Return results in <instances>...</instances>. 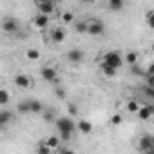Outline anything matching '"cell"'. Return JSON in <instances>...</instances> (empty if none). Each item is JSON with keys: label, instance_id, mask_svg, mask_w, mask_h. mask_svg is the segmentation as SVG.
Instances as JSON below:
<instances>
[{"label": "cell", "instance_id": "13", "mask_svg": "<svg viewBox=\"0 0 154 154\" xmlns=\"http://www.w3.org/2000/svg\"><path fill=\"white\" fill-rule=\"evenodd\" d=\"M51 40H53L54 44H62V42L65 40V31H63L62 27L53 29V33H51Z\"/></svg>", "mask_w": 154, "mask_h": 154}, {"label": "cell", "instance_id": "10", "mask_svg": "<svg viewBox=\"0 0 154 154\" xmlns=\"http://www.w3.org/2000/svg\"><path fill=\"white\" fill-rule=\"evenodd\" d=\"M67 60L72 62V63H80V62L84 60V53H82L80 49H71V51L67 53Z\"/></svg>", "mask_w": 154, "mask_h": 154}, {"label": "cell", "instance_id": "32", "mask_svg": "<svg viewBox=\"0 0 154 154\" xmlns=\"http://www.w3.org/2000/svg\"><path fill=\"white\" fill-rule=\"evenodd\" d=\"M143 93H145L147 96H150V98L154 100V87H147V85H145V87H143Z\"/></svg>", "mask_w": 154, "mask_h": 154}, {"label": "cell", "instance_id": "22", "mask_svg": "<svg viewBox=\"0 0 154 154\" xmlns=\"http://www.w3.org/2000/svg\"><path fill=\"white\" fill-rule=\"evenodd\" d=\"M140 107H141V105H140L136 100H129V102H127V111H129V112H134V114H136V112L140 111Z\"/></svg>", "mask_w": 154, "mask_h": 154}, {"label": "cell", "instance_id": "26", "mask_svg": "<svg viewBox=\"0 0 154 154\" xmlns=\"http://www.w3.org/2000/svg\"><path fill=\"white\" fill-rule=\"evenodd\" d=\"M26 56H27V60H38L40 58V53H38V49H27Z\"/></svg>", "mask_w": 154, "mask_h": 154}, {"label": "cell", "instance_id": "8", "mask_svg": "<svg viewBox=\"0 0 154 154\" xmlns=\"http://www.w3.org/2000/svg\"><path fill=\"white\" fill-rule=\"evenodd\" d=\"M33 24H35L36 29H45V27L49 26V15H44V13L36 15L35 20H33Z\"/></svg>", "mask_w": 154, "mask_h": 154}, {"label": "cell", "instance_id": "25", "mask_svg": "<svg viewBox=\"0 0 154 154\" xmlns=\"http://www.w3.org/2000/svg\"><path fill=\"white\" fill-rule=\"evenodd\" d=\"M62 22H63V24H72V22H74V15H72L71 11L62 13Z\"/></svg>", "mask_w": 154, "mask_h": 154}, {"label": "cell", "instance_id": "11", "mask_svg": "<svg viewBox=\"0 0 154 154\" xmlns=\"http://www.w3.org/2000/svg\"><path fill=\"white\" fill-rule=\"evenodd\" d=\"M38 6V11L44 13V15H51L54 11V0H47V2H42V4H36Z\"/></svg>", "mask_w": 154, "mask_h": 154}, {"label": "cell", "instance_id": "4", "mask_svg": "<svg viewBox=\"0 0 154 154\" xmlns=\"http://www.w3.org/2000/svg\"><path fill=\"white\" fill-rule=\"evenodd\" d=\"M40 76H42L45 82L58 84V82H56V80H58V72H56V69H53V67H49V65H44V67L40 69Z\"/></svg>", "mask_w": 154, "mask_h": 154}, {"label": "cell", "instance_id": "34", "mask_svg": "<svg viewBox=\"0 0 154 154\" xmlns=\"http://www.w3.org/2000/svg\"><path fill=\"white\" fill-rule=\"evenodd\" d=\"M44 120L45 122H53V111H44Z\"/></svg>", "mask_w": 154, "mask_h": 154}, {"label": "cell", "instance_id": "1", "mask_svg": "<svg viewBox=\"0 0 154 154\" xmlns=\"http://www.w3.org/2000/svg\"><path fill=\"white\" fill-rule=\"evenodd\" d=\"M54 125H56L58 132H72V131L76 129V123H74L72 118H69V116L56 118V120H54Z\"/></svg>", "mask_w": 154, "mask_h": 154}, {"label": "cell", "instance_id": "2", "mask_svg": "<svg viewBox=\"0 0 154 154\" xmlns=\"http://www.w3.org/2000/svg\"><path fill=\"white\" fill-rule=\"evenodd\" d=\"M103 62H107L109 65H112V67H116V69H120L122 65H123V56L118 53V51H107L105 54H103V58H102Z\"/></svg>", "mask_w": 154, "mask_h": 154}, {"label": "cell", "instance_id": "20", "mask_svg": "<svg viewBox=\"0 0 154 154\" xmlns=\"http://www.w3.org/2000/svg\"><path fill=\"white\" fill-rule=\"evenodd\" d=\"M17 111H18L20 114H27V112H31V109H29V100L20 102V103L17 105Z\"/></svg>", "mask_w": 154, "mask_h": 154}, {"label": "cell", "instance_id": "19", "mask_svg": "<svg viewBox=\"0 0 154 154\" xmlns=\"http://www.w3.org/2000/svg\"><path fill=\"white\" fill-rule=\"evenodd\" d=\"M74 29H76V33H87V29H89V22H85V20H82V22H74Z\"/></svg>", "mask_w": 154, "mask_h": 154}, {"label": "cell", "instance_id": "16", "mask_svg": "<svg viewBox=\"0 0 154 154\" xmlns=\"http://www.w3.org/2000/svg\"><path fill=\"white\" fill-rule=\"evenodd\" d=\"M29 109H31L33 114H38V112L44 111V105H42L38 100H29Z\"/></svg>", "mask_w": 154, "mask_h": 154}, {"label": "cell", "instance_id": "14", "mask_svg": "<svg viewBox=\"0 0 154 154\" xmlns=\"http://www.w3.org/2000/svg\"><path fill=\"white\" fill-rule=\"evenodd\" d=\"M138 114V118L141 120V122H147V120H150L154 114H152V111H150V107L149 105H143V107H140V111L136 112Z\"/></svg>", "mask_w": 154, "mask_h": 154}, {"label": "cell", "instance_id": "17", "mask_svg": "<svg viewBox=\"0 0 154 154\" xmlns=\"http://www.w3.org/2000/svg\"><path fill=\"white\" fill-rule=\"evenodd\" d=\"M123 60H125L129 65H134V63H138V53H134V51H129V53H125Z\"/></svg>", "mask_w": 154, "mask_h": 154}, {"label": "cell", "instance_id": "3", "mask_svg": "<svg viewBox=\"0 0 154 154\" xmlns=\"http://www.w3.org/2000/svg\"><path fill=\"white\" fill-rule=\"evenodd\" d=\"M138 150L141 152H154V136H141L138 141Z\"/></svg>", "mask_w": 154, "mask_h": 154}, {"label": "cell", "instance_id": "31", "mask_svg": "<svg viewBox=\"0 0 154 154\" xmlns=\"http://www.w3.org/2000/svg\"><path fill=\"white\" fill-rule=\"evenodd\" d=\"M67 109H69V114H71V116H76V114H78V107H76L74 103H69Z\"/></svg>", "mask_w": 154, "mask_h": 154}, {"label": "cell", "instance_id": "36", "mask_svg": "<svg viewBox=\"0 0 154 154\" xmlns=\"http://www.w3.org/2000/svg\"><path fill=\"white\" fill-rule=\"evenodd\" d=\"M35 2L36 4H42V2H47V0H35Z\"/></svg>", "mask_w": 154, "mask_h": 154}, {"label": "cell", "instance_id": "12", "mask_svg": "<svg viewBox=\"0 0 154 154\" xmlns=\"http://www.w3.org/2000/svg\"><path fill=\"white\" fill-rule=\"evenodd\" d=\"M76 129H78L82 134H91L93 132V123L87 122V120H80L78 123H76Z\"/></svg>", "mask_w": 154, "mask_h": 154}, {"label": "cell", "instance_id": "35", "mask_svg": "<svg viewBox=\"0 0 154 154\" xmlns=\"http://www.w3.org/2000/svg\"><path fill=\"white\" fill-rule=\"evenodd\" d=\"M145 74H154V62H152V63H149V67L145 69Z\"/></svg>", "mask_w": 154, "mask_h": 154}, {"label": "cell", "instance_id": "27", "mask_svg": "<svg viewBox=\"0 0 154 154\" xmlns=\"http://www.w3.org/2000/svg\"><path fill=\"white\" fill-rule=\"evenodd\" d=\"M8 102H9V93L6 89H2L0 91V105H6Z\"/></svg>", "mask_w": 154, "mask_h": 154}, {"label": "cell", "instance_id": "18", "mask_svg": "<svg viewBox=\"0 0 154 154\" xmlns=\"http://www.w3.org/2000/svg\"><path fill=\"white\" fill-rule=\"evenodd\" d=\"M11 118H13V114H11L9 111H2V112H0V127L8 125V123L11 122Z\"/></svg>", "mask_w": 154, "mask_h": 154}, {"label": "cell", "instance_id": "6", "mask_svg": "<svg viewBox=\"0 0 154 154\" xmlns=\"http://www.w3.org/2000/svg\"><path fill=\"white\" fill-rule=\"evenodd\" d=\"M13 82H15V85L20 87V89H29V87H33V78H31V76H27V74H17Z\"/></svg>", "mask_w": 154, "mask_h": 154}, {"label": "cell", "instance_id": "24", "mask_svg": "<svg viewBox=\"0 0 154 154\" xmlns=\"http://www.w3.org/2000/svg\"><path fill=\"white\" fill-rule=\"evenodd\" d=\"M145 22H147V26H149L150 29H154V9L147 11V15H145Z\"/></svg>", "mask_w": 154, "mask_h": 154}, {"label": "cell", "instance_id": "15", "mask_svg": "<svg viewBox=\"0 0 154 154\" xmlns=\"http://www.w3.org/2000/svg\"><path fill=\"white\" fill-rule=\"evenodd\" d=\"M60 141H62L60 136H49V138H45V143H47L53 150H56V149L60 147Z\"/></svg>", "mask_w": 154, "mask_h": 154}, {"label": "cell", "instance_id": "28", "mask_svg": "<svg viewBox=\"0 0 154 154\" xmlns=\"http://www.w3.org/2000/svg\"><path fill=\"white\" fill-rule=\"evenodd\" d=\"M143 80H145V85L147 87H154V74H145Z\"/></svg>", "mask_w": 154, "mask_h": 154}, {"label": "cell", "instance_id": "9", "mask_svg": "<svg viewBox=\"0 0 154 154\" xmlns=\"http://www.w3.org/2000/svg\"><path fill=\"white\" fill-rule=\"evenodd\" d=\"M100 69H102V72L107 76V78H112V76H116V72H118V69L116 67H112V65H109L107 62H100Z\"/></svg>", "mask_w": 154, "mask_h": 154}, {"label": "cell", "instance_id": "5", "mask_svg": "<svg viewBox=\"0 0 154 154\" xmlns=\"http://www.w3.org/2000/svg\"><path fill=\"white\" fill-rule=\"evenodd\" d=\"M103 33H105L103 22H100V20H89L87 35H91V36H100V35H103Z\"/></svg>", "mask_w": 154, "mask_h": 154}, {"label": "cell", "instance_id": "30", "mask_svg": "<svg viewBox=\"0 0 154 154\" xmlns=\"http://www.w3.org/2000/svg\"><path fill=\"white\" fill-rule=\"evenodd\" d=\"M122 122H123L122 114H112V118H111V125H122Z\"/></svg>", "mask_w": 154, "mask_h": 154}, {"label": "cell", "instance_id": "21", "mask_svg": "<svg viewBox=\"0 0 154 154\" xmlns=\"http://www.w3.org/2000/svg\"><path fill=\"white\" fill-rule=\"evenodd\" d=\"M109 2V8L112 11H122L123 9V0H107Z\"/></svg>", "mask_w": 154, "mask_h": 154}, {"label": "cell", "instance_id": "7", "mask_svg": "<svg viewBox=\"0 0 154 154\" xmlns=\"http://www.w3.org/2000/svg\"><path fill=\"white\" fill-rule=\"evenodd\" d=\"M2 29H4V33H8V35H15V33L18 31V22H17L15 18H6L4 24H2Z\"/></svg>", "mask_w": 154, "mask_h": 154}, {"label": "cell", "instance_id": "29", "mask_svg": "<svg viewBox=\"0 0 154 154\" xmlns=\"http://www.w3.org/2000/svg\"><path fill=\"white\" fill-rule=\"evenodd\" d=\"M131 71H132V74H136V76H145V71H141V69L138 67V63L131 65Z\"/></svg>", "mask_w": 154, "mask_h": 154}, {"label": "cell", "instance_id": "23", "mask_svg": "<svg viewBox=\"0 0 154 154\" xmlns=\"http://www.w3.org/2000/svg\"><path fill=\"white\" fill-rule=\"evenodd\" d=\"M36 152H38V154H49V152H53V149H51V147H49V145L45 143V140H44V141H42V143L38 145Z\"/></svg>", "mask_w": 154, "mask_h": 154}, {"label": "cell", "instance_id": "33", "mask_svg": "<svg viewBox=\"0 0 154 154\" xmlns=\"http://www.w3.org/2000/svg\"><path fill=\"white\" fill-rule=\"evenodd\" d=\"M54 94H56L58 98H65V89H63V87H56Z\"/></svg>", "mask_w": 154, "mask_h": 154}]
</instances>
